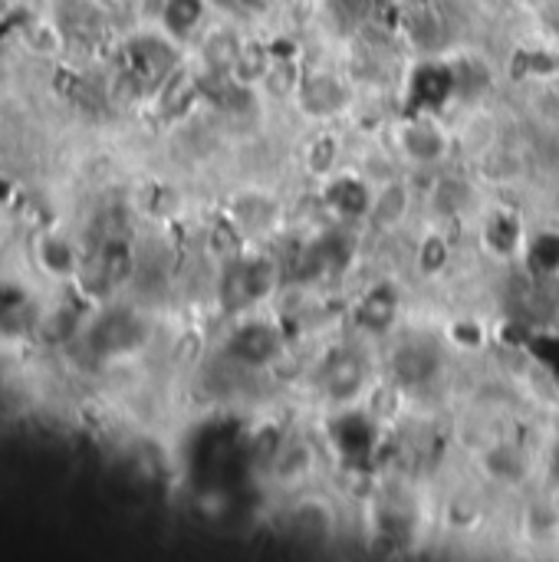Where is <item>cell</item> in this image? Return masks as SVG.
I'll list each match as a JSON object with an SVG mask.
<instances>
[{"label": "cell", "instance_id": "7", "mask_svg": "<svg viewBox=\"0 0 559 562\" xmlns=\"http://www.w3.org/2000/svg\"><path fill=\"white\" fill-rule=\"evenodd\" d=\"M323 188H320V198H323V204L336 214V217H343V221H366V214H369V204H372V188H376V181H369V178H362V175H356V171H336V175H329L326 181H320Z\"/></svg>", "mask_w": 559, "mask_h": 562}, {"label": "cell", "instance_id": "23", "mask_svg": "<svg viewBox=\"0 0 559 562\" xmlns=\"http://www.w3.org/2000/svg\"><path fill=\"white\" fill-rule=\"evenodd\" d=\"M303 76H300V66L297 59H273L267 79H264V92L270 99H297V89H300Z\"/></svg>", "mask_w": 559, "mask_h": 562}, {"label": "cell", "instance_id": "18", "mask_svg": "<svg viewBox=\"0 0 559 562\" xmlns=\"http://www.w3.org/2000/svg\"><path fill=\"white\" fill-rule=\"evenodd\" d=\"M208 13V0H165L161 3V26L171 40H188L198 33Z\"/></svg>", "mask_w": 559, "mask_h": 562}, {"label": "cell", "instance_id": "21", "mask_svg": "<svg viewBox=\"0 0 559 562\" xmlns=\"http://www.w3.org/2000/svg\"><path fill=\"white\" fill-rule=\"evenodd\" d=\"M409 36L418 43V46H425V49H432L435 53V46L445 40V20H441V13L435 10V7H415L412 13H409Z\"/></svg>", "mask_w": 559, "mask_h": 562}, {"label": "cell", "instance_id": "22", "mask_svg": "<svg viewBox=\"0 0 559 562\" xmlns=\"http://www.w3.org/2000/svg\"><path fill=\"white\" fill-rule=\"evenodd\" d=\"M241 36L231 33V30H214L204 43V59L211 66V72H231L237 53H241Z\"/></svg>", "mask_w": 559, "mask_h": 562}, {"label": "cell", "instance_id": "9", "mask_svg": "<svg viewBox=\"0 0 559 562\" xmlns=\"http://www.w3.org/2000/svg\"><path fill=\"white\" fill-rule=\"evenodd\" d=\"M366 389H369V369L356 352H339V356H333L326 362V369H323V395L333 405L346 408V405L359 402Z\"/></svg>", "mask_w": 559, "mask_h": 562}, {"label": "cell", "instance_id": "25", "mask_svg": "<svg viewBox=\"0 0 559 562\" xmlns=\"http://www.w3.org/2000/svg\"><path fill=\"white\" fill-rule=\"evenodd\" d=\"M514 72L524 76V79H557L559 76V56L550 49H521L517 53V63H514Z\"/></svg>", "mask_w": 559, "mask_h": 562}, {"label": "cell", "instance_id": "13", "mask_svg": "<svg viewBox=\"0 0 559 562\" xmlns=\"http://www.w3.org/2000/svg\"><path fill=\"white\" fill-rule=\"evenodd\" d=\"M438 369V356L432 346L418 342V339H409V342H399L395 352H392V375H395V385H405V389H415V385H425Z\"/></svg>", "mask_w": 559, "mask_h": 562}, {"label": "cell", "instance_id": "1", "mask_svg": "<svg viewBox=\"0 0 559 562\" xmlns=\"http://www.w3.org/2000/svg\"><path fill=\"white\" fill-rule=\"evenodd\" d=\"M277 283H280L277 260H270V257H237V260H231V267L224 270L221 286H217L221 310L231 313V316L250 313L264 300L273 296Z\"/></svg>", "mask_w": 559, "mask_h": 562}, {"label": "cell", "instance_id": "12", "mask_svg": "<svg viewBox=\"0 0 559 562\" xmlns=\"http://www.w3.org/2000/svg\"><path fill=\"white\" fill-rule=\"evenodd\" d=\"M484 250L497 260H511L517 254H524V244H527V227L521 221V214L514 211H494L484 224Z\"/></svg>", "mask_w": 559, "mask_h": 562}, {"label": "cell", "instance_id": "10", "mask_svg": "<svg viewBox=\"0 0 559 562\" xmlns=\"http://www.w3.org/2000/svg\"><path fill=\"white\" fill-rule=\"evenodd\" d=\"M399 313H402L399 290L392 283H376L356 303V326L366 336H389L399 323Z\"/></svg>", "mask_w": 559, "mask_h": 562}, {"label": "cell", "instance_id": "20", "mask_svg": "<svg viewBox=\"0 0 559 562\" xmlns=\"http://www.w3.org/2000/svg\"><path fill=\"white\" fill-rule=\"evenodd\" d=\"M484 474L497 484H521L527 477V464H524V454L514 448V445H491L484 451Z\"/></svg>", "mask_w": 559, "mask_h": 562}, {"label": "cell", "instance_id": "3", "mask_svg": "<svg viewBox=\"0 0 559 562\" xmlns=\"http://www.w3.org/2000/svg\"><path fill=\"white\" fill-rule=\"evenodd\" d=\"M458 99L451 59H418L405 79V112H441Z\"/></svg>", "mask_w": 559, "mask_h": 562}, {"label": "cell", "instance_id": "11", "mask_svg": "<svg viewBox=\"0 0 559 562\" xmlns=\"http://www.w3.org/2000/svg\"><path fill=\"white\" fill-rule=\"evenodd\" d=\"M267 468L280 487H297L316 471V448H313V441H306L300 435H283V441Z\"/></svg>", "mask_w": 559, "mask_h": 562}, {"label": "cell", "instance_id": "2", "mask_svg": "<svg viewBox=\"0 0 559 562\" xmlns=\"http://www.w3.org/2000/svg\"><path fill=\"white\" fill-rule=\"evenodd\" d=\"M395 151L418 168H438L451 158V132L435 119V112H405L392 125Z\"/></svg>", "mask_w": 559, "mask_h": 562}, {"label": "cell", "instance_id": "16", "mask_svg": "<svg viewBox=\"0 0 559 562\" xmlns=\"http://www.w3.org/2000/svg\"><path fill=\"white\" fill-rule=\"evenodd\" d=\"M349 254H353L349 237L326 234V237H320V240L306 250V270H310L313 277H333V273H339V270L349 267Z\"/></svg>", "mask_w": 559, "mask_h": 562}, {"label": "cell", "instance_id": "14", "mask_svg": "<svg viewBox=\"0 0 559 562\" xmlns=\"http://www.w3.org/2000/svg\"><path fill=\"white\" fill-rule=\"evenodd\" d=\"M270 66H273L270 46L267 43H257V40H244L241 43V53H237V59H234V66H231L227 76L241 89H260L264 79H267V72H270Z\"/></svg>", "mask_w": 559, "mask_h": 562}, {"label": "cell", "instance_id": "26", "mask_svg": "<svg viewBox=\"0 0 559 562\" xmlns=\"http://www.w3.org/2000/svg\"><path fill=\"white\" fill-rule=\"evenodd\" d=\"M524 349H527V356L540 366V369H547L554 379H559V336L557 333H527V339H524Z\"/></svg>", "mask_w": 559, "mask_h": 562}, {"label": "cell", "instance_id": "19", "mask_svg": "<svg viewBox=\"0 0 559 562\" xmlns=\"http://www.w3.org/2000/svg\"><path fill=\"white\" fill-rule=\"evenodd\" d=\"M451 260H455V247H451V240H448L445 234H438V231L425 234V237L418 240V247H415V270H418V277H425V280H438V277L451 267Z\"/></svg>", "mask_w": 559, "mask_h": 562}, {"label": "cell", "instance_id": "5", "mask_svg": "<svg viewBox=\"0 0 559 562\" xmlns=\"http://www.w3.org/2000/svg\"><path fill=\"white\" fill-rule=\"evenodd\" d=\"M329 445L339 451L343 461L366 464V461H372V451L379 445V422L372 418V412H356L346 405L329 422Z\"/></svg>", "mask_w": 559, "mask_h": 562}, {"label": "cell", "instance_id": "24", "mask_svg": "<svg viewBox=\"0 0 559 562\" xmlns=\"http://www.w3.org/2000/svg\"><path fill=\"white\" fill-rule=\"evenodd\" d=\"M445 336L461 352H481L488 346V329L478 316H458L445 326Z\"/></svg>", "mask_w": 559, "mask_h": 562}, {"label": "cell", "instance_id": "8", "mask_svg": "<svg viewBox=\"0 0 559 562\" xmlns=\"http://www.w3.org/2000/svg\"><path fill=\"white\" fill-rule=\"evenodd\" d=\"M293 102L310 119H333V115H339L349 105V86L336 72H329V69L306 72Z\"/></svg>", "mask_w": 559, "mask_h": 562}, {"label": "cell", "instance_id": "15", "mask_svg": "<svg viewBox=\"0 0 559 562\" xmlns=\"http://www.w3.org/2000/svg\"><path fill=\"white\" fill-rule=\"evenodd\" d=\"M524 263L537 280H557L559 277V231H534L524 244Z\"/></svg>", "mask_w": 559, "mask_h": 562}, {"label": "cell", "instance_id": "27", "mask_svg": "<svg viewBox=\"0 0 559 562\" xmlns=\"http://www.w3.org/2000/svg\"><path fill=\"white\" fill-rule=\"evenodd\" d=\"M448 524L451 527H458V530H471V527H478L481 524V507H478V501L474 497H451V504H448Z\"/></svg>", "mask_w": 559, "mask_h": 562}, {"label": "cell", "instance_id": "17", "mask_svg": "<svg viewBox=\"0 0 559 562\" xmlns=\"http://www.w3.org/2000/svg\"><path fill=\"white\" fill-rule=\"evenodd\" d=\"M339 155H343V145H339V135L336 132H316L303 151V168L310 178L316 181H326L329 175L339 171Z\"/></svg>", "mask_w": 559, "mask_h": 562}, {"label": "cell", "instance_id": "6", "mask_svg": "<svg viewBox=\"0 0 559 562\" xmlns=\"http://www.w3.org/2000/svg\"><path fill=\"white\" fill-rule=\"evenodd\" d=\"M412 204H415V194H412V188L402 181V178H385V181H376V188H372V204H369V214H366V227L372 231V234H395L405 221H409V214H412Z\"/></svg>", "mask_w": 559, "mask_h": 562}, {"label": "cell", "instance_id": "4", "mask_svg": "<svg viewBox=\"0 0 559 562\" xmlns=\"http://www.w3.org/2000/svg\"><path fill=\"white\" fill-rule=\"evenodd\" d=\"M280 346H283V336L273 323L267 319H244L237 323V329L231 333L224 352L231 362L244 366V369H267L277 356H280Z\"/></svg>", "mask_w": 559, "mask_h": 562}]
</instances>
